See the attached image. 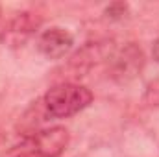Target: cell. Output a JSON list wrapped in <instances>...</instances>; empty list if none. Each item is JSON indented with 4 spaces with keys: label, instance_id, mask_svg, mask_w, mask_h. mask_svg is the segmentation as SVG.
Returning a JSON list of instances; mask_svg holds the SVG:
<instances>
[{
    "label": "cell",
    "instance_id": "1",
    "mask_svg": "<svg viewBox=\"0 0 159 157\" xmlns=\"http://www.w3.org/2000/svg\"><path fill=\"white\" fill-rule=\"evenodd\" d=\"M93 102V92L78 83H59L52 87L43 100L46 115L52 118H67L80 113Z\"/></svg>",
    "mask_w": 159,
    "mask_h": 157
},
{
    "label": "cell",
    "instance_id": "2",
    "mask_svg": "<svg viewBox=\"0 0 159 157\" xmlns=\"http://www.w3.org/2000/svg\"><path fill=\"white\" fill-rule=\"evenodd\" d=\"M69 144V131L61 126L37 131L30 139L32 155L35 157H59Z\"/></svg>",
    "mask_w": 159,
    "mask_h": 157
},
{
    "label": "cell",
    "instance_id": "3",
    "mask_svg": "<svg viewBox=\"0 0 159 157\" xmlns=\"http://www.w3.org/2000/svg\"><path fill=\"white\" fill-rule=\"evenodd\" d=\"M111 72L119 81L133 79L144 67V54L135 43H128L115 56H111Z\"/></svg>",
    "mask_w": 159,
    "mask_h": 157
},
{
    "label": "cell",
    "instance_id": "4",
    "mask_svg": "<svg viewBox=\"0 0 159 157\" xmlns=\"http://www.w3.org/2000/svg\"><path fill=\"white\" fill-rule=\"evenodd\" d=\"M74 44L72 35L65 30V28H50L46 32L41 34L39 41H37V48L39 52L48 57V59H59L63 57Z\"/></svg>",
    "mask_w": 159,
    "mask_h": 157
},
{
    "label": "cell",
    "instance_id": "5",
    "mask_svg": "<svg viewBox=\"0 0 159 157\" xmlns=\"http://www.w3.org/2000/svg\"><path fill=\"white\" fill-rule=\"evenodd\" d=\"M41 24V20L37 17H34L32 13H20L9 26V34L13 35H26L32 34L34 30H37V26Z\"/></svg>",
    "mask_w": 159,
    "mask_h": 157
},
{
    "label": "cell",
    "instance_id": "6",
    "mask_svg": "<svg viewBox=\"0 0 159 157\" xmlns=\"http://www.w3.org/2000/svg\"><path fill=\"white\" fill-rule=\"evenodd\" d=\"M144 104L154 107V105H159V78L154 79L148 87H146V92H144Z\"/></svg>",
    "mask_w": 159,
    "mask_h": 157
},
{
    "label": "cell",
    "instance_id": "7",
    "mask_svg": "<svg viewBox=\"0 0 159 157\" xmlns=\"http://www.w3.org/2000/svg\"><path fill=\"white\" fill-rule=\"evenodd\" d=\"M126 11H128V6L126 4H111L106 9V15L109 19H120L122 15H126Z\"/></svg>",
    "mask_w": 159,
    "mask_h": 157
},
{
    "label": "cell",
    "instance_id": "8",
    "mask_svg": "<svg viewBox=\"0 0 159 157\" xmlns=\"http://www.w3.org/2000/svg\"><path fill=\"white\" fill-rule=\"evenodd\" d=\"M154 59L159 63V39L154 43Z\"/></svg>",
    "mask_w": 159,
    "mask_h": 157
},
{
    "label": "cell",
    "instance_id": "9",
    "mask_svg": "<svg viewBox=\"0 0 159 157\" xmlns=\"http://www.w3.org/2000/svg\"><path fill=\"white\" fill-rule=\"evenodd\" d=\"M20 157H35V155H32V154H30V155H20Z\"/></svg>",
    "mask_w": 159,
    "mask_h": 157
}]
</instances>
